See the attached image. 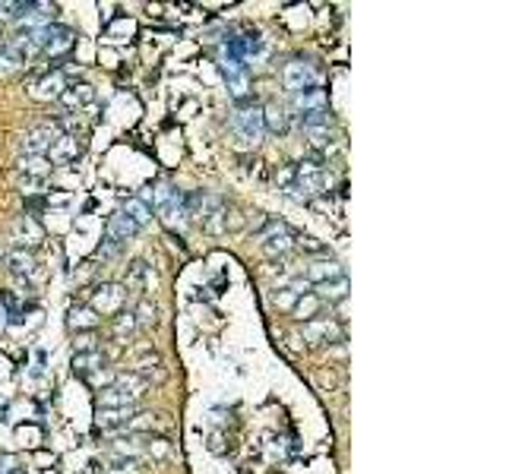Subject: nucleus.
Masks as SVG:
<instances>
[{"label":"nucleus","instance_id":"9d476101","mask_svg":"<svg viewBox=\"0 0 506 474\" xmlns=\"http://www.w3.org/2000/svg\"><path fill=\"white\" fill-rule=\"evenodd\" d=\"M304 338L307 341H345V332H342L339 320H310L304 322Z\"/></svg>","mask_w":506,"mask_h":474},{"label":"nucleus","instance_id":"bb28decb","mask_svg":"<svg viewBox=\"0 0 506 474\" xmlns=\"http://www.w3.org/2000/svg\"><path fill=\"white\" fill-rule=\"evenodd\" d=\"M301 126H304L307 133H313V130H332V114H329V111L301 114Z\"/></svg>","mask_w":506,"mask_h":474},{"label":"nucleus","instance_id":"aec40b11","mask_svg":"<svg viewBox=\"0 0 506 474\" xmlns=\"http://www.w3.org/2000/svg\"><path fill=\"white\" fill-rule=\"evenodd\" d=\"M288 124H291V117H288V111H285L282 105H275V101H272V105L263 107V130L282 136V133H288Z\"/></svg>","mask_w":506,"mask_h":474},{"label":"nucleus","instance_id":"7c9ffc66","mask_svg":"<svg viewBox=\"0 0 506 474\" xmlns=\"http://www.w3.org/2000/svg\"><path fill=\"white\" fill-rule=\"evenodd\" d=\"M108 465H111L114 474H133V468H136V459H111Z\"/></svg>","mask_w":506,"mask_h":474},{"label":"nucleus","instance_id":"c85d7f7f","mask_svg":"<svg viewBox=\"0 0 506 474\" xmlns=\"http://www.w3.org/2000/svg\"><path fill=\"white\" fill-rule=\"evenodd\" d=\"M228 95H231L234 101H247V95H250V76L247 73H238V76H231L228 79Z\"/></svg>","mask_w":506,"mask_h":474},{"label":"nucleus","instance_id":"412c9836","mask_svg":"<svg viewBox=\"0 0 506 474\" xmlns=\"http://www.w3.org/2000/svg\"><path fill=\"white\" fill-rule=\"evenodd\" d=\"M19 171L32 180H44V177L54 171V164L48 162V155H22L19 158Z\"/></svg>","mask_w":506,"mask_h":474},{"label":"nucleus","instance_id":"a211bd4d","mask_svg":"<svg viewBox=\"0 0 506 474\" xmlns=\"http://www.w3.org/2000/svg\"><path fill=\"white\" fill-rule=\"evenodd\" d=\"M133 414H136V404H133V408H98L95 423H98L101 430H126Z\"/></svg>","mask_w":506,"mask_h":474},{"label":"nucleus","instance_id":"473e14b6","mask_svg":"<svg viewBox=\"0 0 506 474\" xmlns=\"http://www.w3.org/2000/svg\"><path fill=\"white\" fill-rule=\"evenodd\" d=\"M120 246H124V244H114V240H101L98 256H101V259H114V256L120 253Z\"/></svg>","mask_w":506,"mask_h":474},{"label":"nucleus","instance_id":"f8f14e48","mask_svg":"<svg viewBox=\"0 0 506 474\" xmlns=\"http://www.w3.org/2000/svg\"><path fill=\"white\" fill-rule=\"evenodd\" d=\"M101 322V316L95 313L89 303H70L67 310V326L73 329V332H95Z\"/></svg>","mask_w":506,"mask_h":474},{"label":"nucleus","instance_id":"7ed1b4c3","mask_svg":"<svg viewBox=\"0 0 506 474\" xmlns=\"http://www.w3.org/2000/svg\"><path fill=\"white\" fill-rule=\"evenodd\" d=\"M316 79H320V73H316V67L310 60H288L282 67V82H285V88H291V92L313 88Z\"/></svg>","mask_w":506,"mask_h":474},{"label":"nucleus","instance_id":"f3484780","mask_svg":"<svg viewBox=\"0 0 506 474\" xmlns=\"http://www.w3.org/2000/svg\"><path fill=\"white\" fill-rule=\"evenodd\" d=\"M70 367H73L76 376H92V373L105 370V351L101 348H95V351H82V354H73V360H70Z\"/></svg>","mask_w":506,"mask_h":474},{"label":"nucleus","instance_id":"4468645a","mask_svg":"<svg viewBox=\"0 0 506 474\" xmlns=\"http://www.w3.org/2000/svg\"><path fill=\"white\" fill-rule=\"evenodd\" d=\"M111 386H114V389H120V392H124V395L130 398L133 404H136L139 398H143L145 392H149V379H143L136 370H130V373H117Z\"/></svg>","mask_w":506,"mask_h":474},{"label":"nucleus","instance_id":"a878e982","mask_svg":"<svg viewBox=\"0 0 506 474\" xmlns=\"http://www.w3.org/2000/svg\"><path fill=\"white\" fill-rule=\"evenodd\" d=\"M136 316H133V310H120V313H114V338L124 341L126 335L136 332Z\"/></svg>","mask_w":506,"mask_h":474},{"label":"nucleus","instance_id":"cd10ccee","mask_svg":"<svg viewBox=\"0 0 506 474\" xmlns=\"http://www.w3.org/2000/svg\"><path fill=\"white\" fill-rule=\"evenodd\" d=\"M133 316H136V326H155L158 310H155V303H152L149 297H139V303H136V310H133Z\"/></svg>","mask_w":506,"mask_h":474},{"label":"nucleus","instance_id":"b1692460","mask_svg":"<svg viewBox=\"0 0 506 474\" xmlns=\"http://www.w3.org/2000/svg\"><path fill=\"white\" fill-rule=\"evenodd\" d=\"M313 294L320 297V301H329V303H342L348 297V278H335V282H326V284H316Z\"/></svg>","mask_w":506,"mask_h":474},{"label":"nucleus","instance_id":"c9c22d12","mask_svg":"<svg viewBox=\"0 0 506 474\" xmlns=\"http://www.w3.org/2000/svg\"><path fill=\"white\" fill-rule=\"evenodd\" d=\"M10 474H25V471H22V468H16V471H10Z\"/></svg>","mask_w":506,"mask_h":474},{"label":"nucleus","instance_id":"20e7f679","mask_svg":"<svg viewBox=\"0 0 506 474\" xmlns=\"http://www.w3.org/2000/svg\"><path fill=\"white\" fill-rule=\"evenodd\" d=\"M124 288H126V291H133V294H139V297H145L149 291H155V288H158V275H155V269H152V265L145 263V259H133V263L126 265Z\"/></svg>","mask_w":506,"mask_h":474},{"label":"nucleus","instance_id":"2eb2a0df","mask_svg":"<svg viewBox=\"0 0 506 474\" xmlns=\"http://www.w3.org/2000/svg\"><path fill=\"white\" fill-rule=\"evenodd\" d=\"M136 231L139 228L120 212H114L111 218L105 221V240H114V244H126V240H133L136 237Z\"/></svg>","mask_w":506,"mask_h":474},{"label":"nucleus","instance_id":"6ab92c4d","mask_svg":"<svg viewBox=\"0 0 506 474\" xmlns=\"http://www.w3.org/2000/svg\"><path fill=\"white\" fill-rule=\"evenodd\" d=\"M326 105H329V95H326V88H320V86L304 88V92H294V107H297V111H304V114L326 111Z\"/></svg>","mask_w":506,"mask_h":474},{"label":"nucleus","instance_id":"9b49d317","mask_svg":"<svg viewBox=\"0 0 506 474\" xmlns=\"http://www.w3.org/2000/svg\"><path fill=\"white\" fill-rule=\"evenodd\" d=\"M67 86L70 82H67V76H63V70H51V73H44L41 79L32 86V95H35L38 101H57Z\"/></svg>","mask_w":506,"mask_h":474},{"label":"nucleus","instance_id":"6e6552de","mask_svg":"<svg viewBox=\"0 0 506 474\" xmlns=\"http://www.w3.org/2000/svg\"><path fill=\"white\" fill-rule=\"evenodd\" d=\"M342 275H345V269H342V263H335V259H313V263H307V269H304V278H307L310 288L335 282V278H342Z\"/></svg>","mask_w":506,"mask_h":474},{"label":"nucleus","instance_id":"0eeeda50","mask_svg":"<svg viewBox=\"0 0 506 474\" xmlns=\"http://www.w3.org/2000/svg\"><path fill=\"white\" fill-rule=\"evenodd\" d=\"M259 240H263V250L269 256H285V253L294 246V234L288 231V225L282 221H266L263 231H259Z\"/></svg>","mask_w":506,"mask_h":474},{"label":"nucleus","instance_id":"dca6fc26","mask_svg":"<svg viewBox=\"0 0 506 474\" xmlns=\"http://www.w3.org/2000/svg\"><path fill=\"white\" fill-rule=\"evenodd\" d=\"M4 263H6V269H10L16 278H22V282L29 275H35V256H32L25 246H16V250L4 253Z\"/></svg>","mask_w":506,"mask_h":474},{"label":"nucleus","instance_id":"ddd939ff","mask_svg":"<svg viewBox=\"0 0 506 474\" xmlns=\"http://www.w3.org/2000/svg\"><path fill=\"white\" fill-rule=\"evenodd\" d=\"M57 101H60V107H63L67 114H73V111H79V107L92 105V101H95V88L89 86V82H79V86H67Z\"/></svg>","mask_w":506,"mask_h":474},{"label":"nucleus","instance_id":"5701e85b","mask_svg":"<svg viewBox=\"0 0 506 474\" xmlns=\"http://www.w3.org/2000/svg\"><path fill=\"white\" fill-rule=\"evenodd\" d=\"M320 307H323V301L313 294V291H310V294H304V297H297V301H294L291 316H294V320H301V322H310V320H316Z\"/></svg>","mask_w":506,"mask_h":474},{"label":"nucleus","instance_id":"72a5a7b5","mask_svg":"<svg viewBox=\"0 0 506 474\" xmlns=\"http://www.w3.org/2000/svg\"><path fill=\"white\" fill-rule=\"evenodd\" d=\"M301 246H307V250H310V253H320V250H323V246H320V244H316V240H313V237H301Z\"/></svg>","mask_w":506,"mask_h":474},{"label":"nucleus","instance_id":"2f4dec72","mask_svg":"<svg viewBox=\"0 0 506 474\" xmlns=\"http://www.w3.org/2000/svg\"><path fill=\"white\" fill-rule=\"evenodd\" d=\"M272 301H275L282 310H291V307H294V301H297V297L291 294L288 288H282V291H275V294H272Z\"/></svg>","mask_w":506,"mask_h":474},{"label":"nucleus","instance_id":"c756f323","mask_svg":"<svg viewBox=\"0 0 506 474\" xmlns=\"http://www.w3.org/2000/svg\"><path fill=\"white\" fill-rule=\"evenodd\" d=\"M133 32H136V22H133V19H126V16L114 19V22L108 25V35H111V38H117V35H133Z\"/></svg>","mask_w":506,"mask_h":474},{"label":"nucleus","instance_id":"1a4fd4ad","mask_svg":"<svg viewBox=\"0 0 506 474\" xmlns=\"http://www.w3.org/2000/svg\"><path fill=\"white\" fill-rule=\"evenodd\" d=\"M79 152H82L79 136L60 133V136L51 143V149H48V162L51 164H70V162H76V158H79Z\"/></svg>","mask_w":506,"mask_h":474},{"label":"nucleus","instance_id":"393cba45","mask_svg":"<svg viewBox=\"0 0 506 474\" xmlns=\"http://www.w3.org/2000/svg\"><path fill=\"white\" fill-rule=\"evenodd\" d=\"M95 402H98V408H133L130 398H126L120 389H114V386H101Z\"/></svg>","mask_w":506,"mask_h":474},{"label":"nucleus","instance_id":"f704fd0d","mask_svg":"<svg viewBox=\"0 0 506 474\" xmlns=\"http://www.w3.org/2000/svg\"><path fill=\"white\" fill-rule=\"evenodd\" d=\"M4 51H6V38H0V57H4Z\"/></svg>","mask_w":506,"mask_h":474},{"label":"nucleus","instance_id":"4be33fe9","mask_svg":"<svg viewBox=\"0 0 506 474\" xmlns=\"http://www.w3.org/2000/svg\"><path fill=\"white\" fill-rule=\"evenodd\" d=\"M120 215H126V218H130L136 228H143L145 221L152 218V209L145 206V202L139 199V196H126V199L120 202Z\"/></svg>","mask_w":506,"mask_h":474},{"label":"nucleus","instance_id":"f03ea898","mask_svg":"<svg viewBox=\"0 0 506 474\" xmlns=\"http://www.w3.org/2000/svg\"><path fill=\"white\" fill-rule=\"evenodd\" d=\"M126 301V288L117 282H101L89 291V307L95 310L98 316H108V313H120Z\"/></svg>","mask_w":506,"mask_h":474},{"label":"nucleus","instance_id":"39448f33","mask_svg":"<svg viewBox=\"0 0 506 474\" xmlns=\"http://www.w3.org/2000/svg\"><path fill=\"white\" fill-rule=\"evenodd\" d=\"M60 136V130H57L54 124H38L32 126V130L22 133V139H19V149H22V155H48L51 143Z\"/></svg>","mask_w":506,"mask_h":474},{"label":"nucleus","instance_id":"423d86ee","mask_svg":"<svg viewBox=\"0 0 506 474\" xmlns=\"http://www.w3.org/2000/svg\"><path fill=\"white\" fill-rule=\"evenodd\" d=\"M76 29H70V25H57V22H51L48 29H44V48H41V54H48V57H67L70 51L76 48Z\"/></svg>","mask_w":506,"mask_h":474},{"label":"nucleus","instance_id":"f257e3e1","mask_svg":"<svg viewBox=\"0 0 506 474\" xmlns=\"http://www.w3.org/2000/svg\"><path fill=\"white\" fill-rule=\"evenodd\" d=\"M231 130L238 133V139H244V143L257 145L259 139H263V107L250 105V101H240L238 107H234L231 114Z\"/></svg>","mask_w":506,"mask_h":474}]
</instances>
